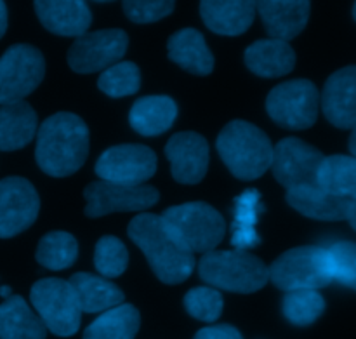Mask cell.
Segmentation results:
<instances>
[{"instance_id": "cell-1", "label": "cell", "mask_w": 356, "mask_h": 339, "mask_svg": "<svg viewBox=\"0 0 356 339\" xmlns=\"http://www.w3.org/2000/svg\"><path fill=\"white\" fill-rule=\"evenodd\" d=\"M89 155V129L75 113L59 111L45 118L37 132L35 159L52 178L75 174Z\"/></svg>"}, {"instance_id": "cell-2", "label": "cell", "mask_w": 356, "mask_h": 339, "mask_svg": "<svg viewBox=\"0 0 356 339\" xmlns=\"http://www.w3.org/2000/svg\"><path fill=\"white\" fill-rule=\"evenodd\" d=\"M129 237L145 253L153 274L163 284L186 281L195 268V258L163 226L156 214H139L129 223Z\"/></svg>"}, {"instance_id": "cell-3", "label": "cell", "mask_w": 356, "mask_h": 339, "mask_svg": "<svg viewBox=\"0 0 356 339\" xmlns=\"http://www.w3.org/2000/svg\"><path fill=\"white\" fill-rule=\"evenodd\" d=\"M218 153L235 178L252 181L263 176L273 162L270 138L245 120H233L218 136Z\"/></svg>"}, {"instance_id": "cell-4", "label": "cell", "mask_w": 356, "mask_h": 339, "mask_svg": "<svg viewBox=\"0 0 356 339\" xmlns=\"http://www.w3.org/2000/svg\"><path fill=\"white\" fill-rule=\"evenodd\" d=\"M198 274L205 284L216 289L250 294L270 281L268 267L247 251H211L202 256Z\"/></svg>"}, {"instance_id": "cell-5", "label": "cell", "mask_w": 356, "mask_h": 339, "mask_svg": "<svg viewBox=\"0 0 356 339\" xmlns=\"http://www.w3.org/2000/svg\"><path fill=\"white\" fill-rule=\"evenodd\" d=\"M160 218L167 232L191 254L211 253L225 239V219L219 211L205 202L174 205Z\"/></svg>"}, {"instance_id": "cell-6", "label": "cell", "mask_w": 356, "mask_h": 339, "mask_svg": "<svg viewBox=\"0 0 356 339\" xmlns=\"http://www.w3.org/2000/svg\"><path fill=\"white\" fill-rule=\"evenodd\" d=\"M270 281L282 291L325 287L334 281L332 260L323 247H296L282 254L268 268Z\"/></svg>"}, {"instance_id": "cell-7", "label": "cell", "mask_w": 356, "mask_h": 339, "mask_svg": "<svg viewBox=\"0 0 356 339\" xmlns=\"http://www.w3.org/2000/svg\"><path fill=\"white\" fill-rule=\"evenodd\" d=\"M30 301L45 329L68 338L79 331L82 310L72 285L61 278H42L30 291Z\"/></svg>"}, {"instance_id": "cell-8", "label": "cell", "mask_w": 356, "mask_h": 339, "mask_svg": "<svg viewBox=\"0 0 356 339\" xmlns=\"http://www.w3.org/2000/svg\"><path fill=\"white\" fill-rule=\"evenodd\" d=\"M320 94L315 84L306 79L278 84L266 97L268 115L280 127L302 131L312 127L318 117Z\"/></svg>"}, {"instance_id": "cell-9", "label": "cell", "mask_w": 356, "mask_h": 339, "mask_svg": "<svg viewBox=\"0 0 356 339\" xmlns=\"http://www.w3.org/2000/svg\"><path fill=\"white\" fill-rule=\"evenodd\" d=\"M45 75V59L37 47L10 45L0 58V107L23 101Z\"/></svg>"}, {"instance_id": "cell-10", "label": "cell", "mask_w": 356, "mask_h": 339, "mask_svg": "<svg viewBox=\"0 0 356 339\" xmlns=\"http://www.w3.org/2000/svg\"><path fill=\"white\" fill-rule=\"evenodd\" d=\"M323 153L299 138H285L273 148V176L287 190L318 187Z\"/></svg>"}, {"instance_id": "cell-11", "label": "cell", "mask_w": 356, "mask_h": 339, "mask_svg": "<svg viewBox=\"0 0 356 339\" xmlns=\"http://www.w3.org/2000/svg\"><path fill=\"white\" fill-rule=\"evenodd\" d=\"M129 37L124 30L87 31L68 51V65L76 73H94L120 63L127 52Z\"/></svg>"}, {"instance_id": "cell-12", "label": "cell", "mask_w": 356, "mask_h": 339, "mask_svg": "<svg viewBox=\"0 0 356 339\" xmlns=\"http://www.w3.org/2000/svg\"><path fill=\"white\" fill-rule=\"evenodd\" d=\"M156 173V155L145 145H118L101 153L96 174L101 181L125 187L145 184Z\"/></svg>"}, {"instance_id": "cell-13", "label": "cell", "mask_w": 356, "mask_h": 339, "mask_svg": "<svg viewBox=\"0 0 356 339\" xmlns=\"http://www.w3.org/2000/svg\"><path fill=\"white\" fill-rule=\"evenodd\" d=\"M83 197L87 200L86 216L101 218L111 212L145 211L159 202L160 194L155 187H149V184L125 187V184H115L99 180L86 188Z\"/></svg>"}, {"instance_id": "cell-14", "label": "cell", "mask_w": 356, "mask_h": 339, "mask_svg": "<svg viewBox=\"0 0 356 339\" xmlns=\"http://www.w3.org/2000/svg\"><path fill=\"white\" fill-rule=\"evenodd\" d=\"M40 211V198L28 180L19 176L0 181V239H10L30 228Z\"/></svg>"}, {"instance_id": "cell-15", "label": "cell", "mask_w": 356, "mask_h": 339, "mask_svg": "<svg viewBox=\"0 0 356 339\" xmlns=\"http://www.w3.org/2000/svg\"><path fill=\"white\" fill-rule=\"evenodd\" d=\"M165 155L177 183L197 184L209 169V145L198 132H177L167 141Z\"/></svg>"}, {"instance_id": "cell-16", "label": "cell", "mask_w": 356, "mask_h": 339, "mask_svg": "<svg viewBox=\"0 0 356 339\" xmlns=\"http://www.w3.org/2000/svg\"><path fill=\"white\" fill-rule=\"evenodd\" d=\"M327 120L339 129L356 127V65L344 66L329 77L322 93Z\"/></svg>"}, {"instance_id": "cell-17", "label": "cell", "mask_w": 356, "mask_h": 339, "mask_svg": "<svg viewBox=\"0 0 356 339\" xmlns=\"http://www.w3.org/2000/svg\"><path fill=\"white\" fill-rule=\"evenodd\" d=\"M35 13L44 28L61 37H82L92 23L89 7L80 0H40Z\"/></svg>"}, {"instance_id": "cell-18", "label": "cell", "mask_w": 356, "mask_h": 339, "mask_svg": "<svg viewBox=\"0 0 356 339\" xmlns=\"http://www.w3.org/2000/svg\"><path fill=\"white\" fill-rule=\"evenodd\" d=\"M261 19L273 40L289 42L298 37L309 19V2L305 0H275L257 2Z\"/></svg>"}, {"instance_id": "cell-19", "label": "cell", "mask_w": 356, "mask_h": 339, "mask_svg": "<svg viewBox=\"0 0 356 339\" xmlns=\"http://www.w3.org/2000/svg\"><path fill=\"white\" fill-rule=\"evenodd\" d=\"M200 14L209 30L219 35H242L256 17V2L247 0H207L200 3Z\"/></svg>"}, {"instance_id": "cell-20", "label": "cell", "mask_w": 356, "mask_h": 339, "mask_svg": "<svg viewBox=\"0 0 356 339\" xmlns=\"http://www.w3.org/2000/svg\"><path fill=\"white\" fill-rule=\"evenodd\" d=\"M245 65L256 75L277 79L291 73L296 66V52L289 42L257 40L245 49Z\"/></svg>"}, {"instance_id": "cell-21", "label": "cell", "mask_w": 356, "mask_h": 339, "mask_svg": "<svg viewBox=\"0 0 356 339\" xmlns=\"http://www.w3.org/2000/svg\"><path fill=\"white\" fill-rule=\"evenodd\" d=\"M169 59L193 75H209L214 70V56L204 35L195 28H183L169 38Z\"/></svg>"}, {"instance_id": "cell-22", "label": "cell", "mask_w": 356, "mask_h": 339, "mask_svg": "<svg viewBox=\"0 0 356 339\" xmlns=\"http://www.w3.org/2000/svg\"><path fill=\"white\" fill-rule=\"evenodd\" d=\"M37 113L26 101L0 107V150L14 152L30 145L37 136Z\"/></svg>"}, {"instance_id": "cell-23", "label": "cell", "mask_w": 356, "mask_h": 339, "mask_svg": "<svg viewBox=\"0 0 356 339\" xmlns=\"http://www.w3.org/2000/svg\"><path fill=\"white\" fill-rule=\"evenodd\" d=\"M177 117V104L169 96L139 97L131 108V127L141 136H159L172 127Z\"/></svg>"}, {"instance_id": "cell-24", "label": "cell", "mask_w": 356, "mask_h": 339, "mask_svg": "<svg viewBox=\"0 0 356 339\" xmlns=\"http://www.w3.org/2000/svg\"><path fill=\"white\" fill-rule=\"evenodd\" d=\"M287 202L301 214L322 221H341L346 219L350 200L329 194L320 187H301L287 190Z\"/></svg>"}, {"instance_id": "cell-25", "label": "cell", "mask_w": 356, "mask_h": 339, "mask_svg": "<svg viewBox=\"0 0 356 339\" xmlns=\"http://www.w3.org/2000/svg\"><path fill=\"white\" fill-rule=\"evenodd\" d=\"M68 284L75 291L80 310L86 313L108 312L115 306L124 305V292L117 285L111 284L108 278L82 271V274L73 275Z\"/></svg>"}, {"instance_id": "cell-26", "label": "cell", "mask_w": 356, "mask_h": 339, "mask_svg": "<svg viewBox=\"0 0 356 339\" xmlns=\"http://www.w3.org/2000/svg\"><path fill=\"white\" fill-rule=\"evenodd\" d=\"M47 329L21 296L0 305V339H45Z\"/></svg>"}, {"instance_id": "cell-27", "label": "cell", "mask_w": 356, "mask_h": 339, "mask_svg": "<svg viewBox=\"0 0 356 339\" xmlns=\"http://www.w3.org/2000/svg\"><path fill=\"white\" fill-rule=\"evenodd\" d=\"M141 326L139 312L132 305H118L97 317L82 339H134Z\"/></svg>"}, {"instance_id": "cell-28", "label": "cell", "mask_w": 356, "mask_h": 339, "mask_svg": "<svg viewBox=\"0 0 356 339\" xmlns=\"http://www.w3.org/2000/svg\"><path fill=\"white\" fill-rule=\"evenodd\" d=\"M318 187L337 197L356 198V157H325L318 171Z\"/></svg>"}, {"instance_id": "cell-29", "label": "cell", "mask_w": 356, "mask_h": 339, "mask_svg": "<svg viewBox=\"0 0 356 339\" xmlns=\"http://www.w3.org/2000/svg\"><path fill=\"white\" fill-rule=\"evenodd\" d=\"M79 256V244L75 237L68 232H49L40 239L37 246L38 265L47 270H65L75 263Z\"/></svg>"}, {"instance_id": "cell-30", "label": "cell", "mask_w": 356, "mask_h": 339, "mask_svg": "<svg viewBox=\"0 0 356 339\" xmlns=\"http://www.w3.org/2000/svg\"><path fill=\"white\" fill-rule=\"evenodd\" d=\"M325 310V299L318 291L299 289L287 292L284 298V315L294 326H309Z\"/></svg>"}, {"instance_id": "cell-31", "label": "cell", "mask_w": 356, "mask_h": 339, "mask_svg": "<svg viewBox=\"0 0 356 339\" xmlns=\"http://www.w3.org/2000/svg\"><path fill=\"white\" fill-rule=\"evenodd\" d=\"M97 87L110 97L131 96L141 87V72L132 61H120L101 73Z\"/></svg>"}, {"instance_id": "cell-32", "label": "cell", "mask_w": 356, "mask_h": 339, "mask_svg": "<svg viewBox=\"0 0 356 339\" xmlns=\"http://www.w3.org/2000/svg\"><path fill=\"white\" fill-rule=\"evenodd\" d=\"M129 265L127 247L120 239L113 235H104L97 240L94 251V267L103 277H120Z\"/></svg>"}, {"instance_id": "cell-33", "label": "cell", "mask_w": 356, "mask_h": 339, "mask_svg": "<svg viewBox=\"0 0 356 339\" xmlns=\"http://www.w3.org/2000/svg\"><path fill=\"white\" fill-rule=\"evenodd\" d=\"M188 313L202 322H216L222 313V296L218 289L195 287L184 296Z\"/></svg>"}, {"instance_id": "cell-34", "label": "cell", "mask_w": 356, "mask_h": 339, "mask_svg": "<svg viewBox=\"0 0 356 339\" xmlns=\"http://www.w3.org/2000/svg\"><path fill=\"white\" fill-rule=\"evenodd\" d=\"M334 281L356 291V244L336 242L329 247Z\"/></svg>"}, {"instance_id": "cell-35", "label": "cell", "mask_w": 356, "mask_h": 339, "mask_svg": "<svg viewBox=\"0 0 356 339\" xmlns=\"http://www.w3.org/2000/svg\"><path fill=\"white\" fill-rule=\"evenodd\" d=\"M174 10V2L170 0H127L124 2V13L134 23H155L162 17L169 16Z\"/></svg>"}, {"instance_id": "cell-36", "label": "cell", "mask_w": 356, "mask_h": 339, "mask_svg": "<svg viewBox=\"0 0 356 339\" xmlns=\"http://www.w3.org/2000/svg\"><path fill=\"white\" fill-rule=\"evenodd\" d=\"M193 339H243L238 329L233 326H212L204 327L195 334Z\"/></svg>"}, {"instance_id": "cell-37", "label": "cell", "mask_w": 356, "mask_h": 339, "mask_svg": "<svg viewBox=\"0 0 356 339\" xmlns=\"http://www.w3.org/2000/svg\"><path fill=\"white\" fill-rule=\"evenodd\" d=\"M7 30V7L6 3L0 2V38L3 37Z\"/></svg>"}, {"instance_id": "cell-38", "label": "cell", "mask_w": 356, "mask_h": 339, "mask_svg": "<svg viewBox=\"0 0 356 339\" xmlns=\"http://www.w3.org/2000/svg\"><path fill=\"white\" fill-rule=\"evenodd\" d=\"M346 219L350 221V225L356 230V198L355 200H350V205H348Z\"/></svg>"}, {"instance_id": "cell-39", "label": "cell", "mask_w": 356, "mask_h": 339, "mask_svg": "<svg viewBox=\"0 0 356 339\" xmlns=\"http://www.w3.org/2000/svg\"><path fill=\"white\" fill-rule=\"evenodd\" d=\"M350 150H351V155L356 157V127L353 129L350 136Z\"/></svg>"}, {"instance_id": "cell-40", "label": "cell", "mask_w": 356, "mask_h": 339, "mask_svg": "<svg viewBox=\"0 0 356 339\" xmlns=\"http://www.w3.org/2000/svg\"><path fill=\"white\" fill-rule=\"evenodd\" d=\"M0 294L6 296V298L9 299L10 298V289L9 287H2V289H0Z\"/></svg>"}, {"instance_id": "cell-41", "label": "cell", "mask_w": 356, "mask_h": 339, "mask_svg": "<svg viewBox=\"0 0 356 339\" xmlns=\"http://www.w3.org/2000/svg\"><path fill=\"white\" fill-rule=\"evenodd\" d=\"M353 17L356 19V3H355V7H353Z\"/></svg>"}]
</instances>
